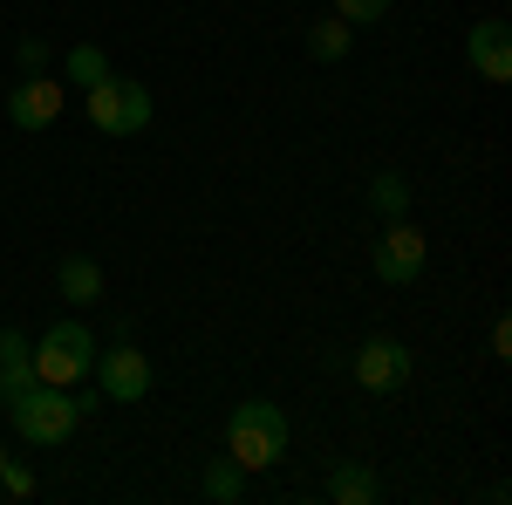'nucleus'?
I'll list each match as a JSON object with an SVG mask.
<instances>
[{
  "label": "nucleus",
  "mask_w": 512,
  "mask_h": 505,
  "mask_svg": "<svg viewBox=\"0 0 512 505\" xmlns=\"http://www.w3.org/2000/svg\"><path fill=\"white\" fill-rule=\"evenodd\" d=\"M226 458L239 471H267L287 458V417H280V403H267V396L239 403L233 417H226Z\"/></svg>",
  "instance_id": "f257e3e1"
},
{
  "label": "nucleus",
  "mask_w": 512,
  "mask_h": 505,
  "mask_svg": "<svg viewBox=\"0 0 512 505\" xmlns=\"http://www.w3.org/2000/svg\"><path fill=\"white\" fill-rule=\"evenodd\" d=\"M7 417H14V430H21L28 444H69L76 424H82V403L55 383H35V389H21V396L7 403Z\"/></svg>",
  "instance_id": "f03ea898"
},
{
  "label": "nucleus",
  "mask_w": 512,
  "mask_h": 505,
  "mask_svg": "<svg viewBox=\"0 0 512 505\" xmlns=\"http://www.w3.org/2000/svg\"><path fill=\"white\" fill-rule=\"evenodd\" d=\"M151 89L137 76H103L89 82V123L103 130V137H137V130H151Z\"/></svg>",
  "instance_id": "7ed1b4c3"
},
{
  "label": "nucleus",
  "mask_w": 512,
  "mask_h": 505,
  "mask_svg": "<svg viewBox=\"0 0 512 505\" xmlns=\"http://www.w3.org/2000/svg\"><path fill=\"white\" fill-rule=\"evenodd\" d=\"M89 369H96V335H89L82 321H55V328L35 342V376H41V383L76 389Z\"/></svg>",
  "instance_id": "20e7f679"
},
{
  "label": "nucleus",
  "mask_w": 512,
  "mask_h": 505,
  "mask_svg": "<svg viewBox=\"0 0 512 505\" xmlns=\"http://www.w3.org/2000/svg\"><path fill=\"white\" fill-rule=\"evenodd\" d=\"M96 383H103L110 403H144L151 383H158V369H151V355H144V349L117 342V349H96Z\"/></svg>",
  "instance_id": "39448f33"
},
{
  "label": "nucleus",
  "mask_w": 512,
  "mask_h": 505,
  "mask_svg": "<svg viewBox=\"0 0 512 505\" xmlns=\"http://www.w3.org/2000/svg\"><path fill=\"white\" fill-rule=\"evenodd\" d=\"M355 383L376 389V396H396V389L410 383V349H403L396 335H369V342L355 349Z\"/></svg>",
  "instance_id": "423d86ee"
},
{
  "label": "nucleus",
  "mask_w": 512,
  "mask_h": 505,
  "mask_svg": "<svg viewBox=\"0 0 512 505\" xmlns=\"http://www.w3.org/2000/svg\"><path fill=\"white\" fill-rule=\"evenodd\" d=\"M424 233L417 226H403V219H390L383 226V239H376V280H390V287H410L417 273H424Z\"/></svg>",
  "instance_id": "0eeeda50"
},
{
  "label": "nucleus",
  "mask_w": 512,
  "mask_h": 505,
  "mask_svg": "<svg viewBox=\"0 0 512 505\" xmlns=\"http://www.w3.org/2000/svg\"><path fill=\"white\" fill-rule=\"evenodd\" d=\"M7 117H14V130H48V123L62 117V82L55 76H21L14 96H7Z\"/></svg>",
  "instance_id": "6e6552de"
},
{
  "label": "nucleus",
  "mask_w": 512,
  "mask_h": 505,
  "mask_svg": "<svg viewBox=\"0 0 512 505\" xmlns=\"http://www.w3.org/2000/svg\"><path fill=\"white\" fill-rule=\"evenodd\" d=\"M465 62H472V76H485V82H512V28L506 21H472Z\"/></svg>",
  "instance_id": "1a4fd4ad"
},
{
  "label": "nucleus",
  "mask_w": 512,
  "mask_h": 505,
  "mask_svg": "<svg viewBox=\"0 0 512 505\" xmlns=\"http://www.w3.org/2000/svg\"><path fill=\"white\" fill-rule=\"evenodd\" d=\"M55 287H62V301H69V308H96V301H103V267H96V260H82V253H69L62 273H55Z\"/></svg>",
  "instance_id": "9d476101"
},
{
  "label": "nucleus",
  "mask_w": 512,
  "mask_h": 505,
  "mask_svg": "<svg viewBox=\"0 0 512 505\" xmlns=\"http://www.w3.org/2000/svg\"><path fill=\"white\" fill-rule=\"evenodd\" d=\"M328 499L335 505H369L376 499V471L369 465H335L328 471Z\"/></svg>",
  "instance_id": "9b49d317"
},
{
  "label": "nucleus",
  "mask_w": 512,
  "mask_h": 505,
  "mask_svg": "<svg viewBox=\"0 0 512 505\" xmlns=\"http://www.w3.org/2000/svg\"><path fill=\"white\" fill-rule=\"evenodd\" d=\"M205 499L212 505H239L246 499V471H239L233 458H212V465H205Z\"/></svg>",
  "instance_id": "f8f14e48"
},
{
  "label": "nucleus",
  "mask_w": 512,
  "mask_h": 505,
  "mask_svg": "<svg viewBox=\"0 0 512 505\" xmlns=\"http://www.w3.org/2000/svg\"><path fill=\"white\" fill-rule=\"evenodd\" d=\"M349 21H342V14H335V21H315V28H308V55H315V62H342V55H349Z\"/></svg>",
  "instance_id": "ddd939ff"
},
{
  "label": "nucleus",
  "mask_w": 512,
  "mask_h": 505,
  "mask_svg": "<svg viewBox=\"0 0 512 505\" xmlns=\"http://www.w3.org/2000/svg\"><path fill=\"white\" fill-rule=\"evenodd\" d=\"M369 205H376L383 219H403V205H410V178H403V171H376V178H369Z\"/></svg>",
  "instance_id": "4468645a"
},
{
  "label": "nucleus",
  "mask_w": 512,
  "mask_h": 505,
  "mask_svg": "<svg viewBox=\"0 0 512 505\" xmlns=\"http://www.w3.org/2000/svg\"><path fill=\"white\" fill-rule=\"evenodd\" d=\"M103 76H110V55H103L96 41L69 48V82H82V89H89V82H103Z\"/></svg>",
  "instance_id": "2eb2a0df"
},
{
  "label": "nucleus",
  "mask_w": 512,
  "mask_h": 505,
  "mask_svg": "<svg viewBox=\"0 0 512 505\" xmlns=\"http://www.w3.org/2000/svg\"><path fill=\"white\" fill-rule=\"evenodd\" d=\"M35 355H21V362H0V403H14L21 389H35Z\"/></svg>",
  "instance_id": "dca6fc26"
},
{
  "label": "nucleus",
  "mask_w": 512,
  "mask_h": 505,
  "mask_svg": "<svg viewBox=\"0 0 512 505\" xmlns=\"http://www.w3.org/2000/svg\"><path fill=\"white\" fill-rule=\"evenodd\" d=\"M335 14H342L349 28H369V21H383V14H390V0H335Z\"/></svg>",
  "instance_id": "f3484780"
},
{
  "label": "nucleus",
  "mask_w": 512,
  "mask_h": 505,
  "mask_svg": "<svg viewBox=\"0 0 512 505\" xmlns=\"http://www.w3.org/2000/svg\"><path fill=\"white\" fill-rule=\"evenodd\" d=\"M14 62H21L28 76H41V69H48V41H41V35H21V41H14Z\"/></svg>",
  "instance_id": "a211bd4d"
},
{
  "label": "nucleus",
  "mask_w": 512,
  "mask_h": 505,
  "mask_svg": "<svg viewBox=\"0 0 512 505\" xmlns=\"http://www.w3.org/2000/svg\"><path fill=\"white\" fill-rule=\"evenodd\" d=\"M21 355H35V342L21 328H0V362H21Z\"/></svg>",
  "instance_id": "6ab92c4d"
},
{
  "label": "nucleus",
  "mask_w": 512,
  "mask_h": 505,
  "mask_svg": "<svg viewBox=\"0 0 512 505\" xmlns=\"http://www.w3.org/2000/svg\"><path fill=\"white\" fill-rule=\"evenodd\" d=\"M0 485H7L14 499H28V492H35V478H28L21 465H7V458H0Z\"/></svg>",
  "instance_id": "aec40b11"
},
{
  "label": "nucleus",
  "mask_w": 512,
  "mask_h": 505,
  "mask_svg": "<svg viewBox=\"0 0 512 505\" xmlns=\"http://www.w3.org/2000/svg\"><path fill=\"white\" fill-rule=\"evenodd\" d=\"M492 355H512V321H506V314L492 321Z\"/></svg>",
  "instance_id": "412c9836"
}]
</instances>
